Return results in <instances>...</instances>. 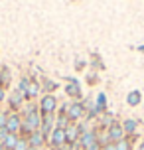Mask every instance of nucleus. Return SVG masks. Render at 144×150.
Wrapping results in <instances>:
<instances>
[{"label":"nucleus","instance_id":"nucleus-1","mask_svg":"<svg viewBox=\"0 0 144 150\" xmlns=\"http://www.w3.org/2000/svg\"><path fill=\"white\" fill-rule=\"evenodd\" d=\"M40 127H42V119H40V112L36 111V107L30 109V111H26V120L22 122V130L32 134V132L40 130Z\"/></svg>","mask_w":144,"mask_h":150},{"label":"nucleus","instance_id":"nucleus-2","mask_svg":"<svg viewBox=\"0 0 144 150\" xmlns=\"http://www.w3.org/2000/svg\"><path fill=\"white\" fill-rule=\"evenodd\" d=\"M65 144H67V138H65V128L55 127V128H53V132H52V146L57 150V148H63Z\"/></svg>","mask_w":144,"mask_h":150},{"label":"nucleus","instance_id":"nucleus-3","mask_svg":"<svg viewBox=\"0 0 144 150\" xmlns=\"http://www.w3.org/2000/svg\"><path fill=\"white\" fill-rule=\"evenodd\" d=\"M107 136H109V140H111V142H119V140H122V138H124L122 125H119V122H113V125L109 127V130H107Z\"/></svg>","mask_w":144,"mask_h":150},{"label":"nucleus","instance_id":"nucleus-4","mask_svg":"<svg viewBox=\"0 0 144 150\" xmlns=\"http://www.w3.org/2000/svg\"><path fill=\"white\" fill-rule=\"evenodd\" d=\"M6 130L10 132V134H18L20 130H22V119L18 117V115H10L6 120Z\"/></svg>","mask_w":144,"mask_h":150},{"label":"nucleus","instance_id":"nucleus-5","mask_svg":"<svg viewBox=\"0 0 144 150\" xmlns=\"http://www.w3.org/2000/svg\"><path fill=\"white\" fill-rule=\"evenodd\" d=\"M55 107H57V99L47 93L46 97L42 99V105H40V109H42V112H44V115H52V112L55 111Z\"/></svg>","mask_w":144,"mask_h":150},{"label":"nucleus","instance_id":"nucleus-6","mask_svg":"<svg viewBox=\"0 0 144 150\" xmlns=\"http://www.w3.org/2000/svg\"><path fill=\"white\" fill-rule=\"evenodd\" d=\"M85 130L81 127H77V125H71V127L65 128V138H67V144H75L77 142V138L83 134Z\"/></svg>","mask_w":144,"mask_h":150},{"label":"nucleus","instance_id":"nucleus-7","mask_svg":"<svg viewBox=\"0 0 144 150\" xmlns=\"http://www.w3.org/2000/svg\"><path fill=\"white\" fill-rule=\"evenodd\" d=\"M93 144H97V132H83L81 134V140H79V146L81 150H89Z\"/></svg>","mask_w":144,"mask_h":150},{"label":"nucleus","instance_id":"nucleus-8","mask_svg":"<svg viewBox=\"0 0 144 150\" xmlns=\"http://www.w3.org/2000/svg\"><path fill=\"white\" fill-rule=\"evenodd\" d=\"M83 115H85V109H83L81 103H73V105L67 109V119L69 120H79Z\"/></svg>","mask_w":144,"mask_h":150},{"label":"nucleus","instance_id":"nucleus-9","mask_svg":"<svg viewBox=\"0 0 144 150\" xmlns=\"http://www.w3.org/2000/svg\"><path fill=\"white\" fill-rule=\"evenodd\" d=\"M67 81L69 83L65 85V93L73 99H79L81 97V85H79V81H75V79H67Z\"/></svg>","mask_w":144,"mask_h":150},{"label":"nucleus","instance_id":"nucleus-10","mask_svg":"<svg viewBox=\"0 0 144 150\" xmlns=\"http://www.w3.org/2000/svg\"><path fill=\"white\" fill-rule=\"evenodd\" d=\"M40 130H42V134L46 136V138H47V134H49V132H53V120H52V115H44Z\"/></svg>","mask_w":144,"mask_h":150},{"label":"nucleus","instance_id":"nucleus-11","mask_svg":"<svg viewBox=\"0 0 144 150\" xmlns=\"http://www.w3.org/2000/svg\"><path fill=\"white\" fill-rule=\"evenodd\" d=\"M28 142H30V146H34V148H40L42 144L46 142V136L42 134V130H36V132L30 134V140H28Z\"/></svg>","mask_w":144,"mask_h":150},{"label":"nucleus","instance_id":"nucleus-12","mask_svg":"<svg viewBox=\"0 0 144 150\" xmlns=\"http://www.w3.org/2000/svg\"><path fill=\"white\" fill-rule=\"evenodd\" d=\"M18 140H20V138H18V134H8L6 140L2 142V146H4L6 150H14V146L18 144Z\"/></svg>","mask_w":144,"mask_h":150},{"label":"nucleus","instance_id":"nucleus-13","mask_svg":"<svg viewBox=\"0 0 144 150\" xmlns=\"http://www.w3.org/2000/svg\"><path fill=\"white\" fill-rule=\"evenodd\" d=\"M136 127H138V122L134 119H126L124 122H122V130H124V132H128V134H132V132L136 130Z\"/></svg>","mask_w":144,"mask_h":150},{"label":"nucleus","instance_id":"nucleus-14","mask_svg":"<svg viewBox=\"0 0 144 150\" xmlns=\"http://www.w3.org/2000/svg\"><path fill=\"white\" fill-rule=\"evenodd\" d=\"M38 91H40L38 81H30V85H28V91H26V97H28V99H34L36 95H38Z\"/></svg>","mask_w":144,"mask_h":150},{"label":"nucleus","instance_id":"nucleus-15","mask_svg":"<svg viewBox=\"0 0 144 150\" xmlns=\"http://www.w3.org/2000/svg\"><path fill=\"white\" fill-rule=\"evenodd\" d=\"M126 101H128L130 107H136L138 103H140V91H130L128 97H126Z\"/></svg>","mask_w":144,"mask_h":150},{"label":"nucleus","instance_id":"nucleus-16","mask_svg":"<svg viewBox=\"0 0 144 150\" xmlns=\"http://www.w3.org/2000/svg\"><path fill=\"white\" fill-rule=\"evenodd\" d=\"M24 97H26V95H24V93H20V91L16 89V91H14V95H12V99H10L12 107H20V105H22V101H24Z\"/></svg>","mask_w":144,"mask_h":150},{"label":"nucleus","instance_id":"nucleus-17","mask_svg":"<svg viewBox=\"0 0 144 150\" xmlns=\"http://www.w3.org/2000/svg\"><path fill=\"white\" fill-rule=\"evenodd\" d=\"M8 83H10V71L6 67H2V71H0V87L4 89Z\"/></svg>","mask_w":144,"mask_h":150},{"label":"nucleus","instance_id":"nucleus-18","mask_svg":"<svg viewBox=\"0 0 144 150\" xmlns=\"http://www.w3.org/2000/svg\"><path fill=\"white\" fill-rule=\"evenodd\" d=\"M105 105H107V97L103 95V93H101V95L97 97V103H95V111H93V112H101L103 109H105Z\"/></svg>","mask_w":144,"mask_h":150},{"label":"nucleus","instance_id":"nucleus-19","mask_svg":"<svg viewBox=\"0 0 144 150\" xmlns=\"http://www.w3.org/2000/svg\"><path fill=\"white\" fill-rule=\"evenodd\" d=\"M114 146H116V150H130V142L126 140V138H122V140H119V142H114Z\"/></svg>","mask_w":144,"mask_h":150},{"label":"nucleus","instance_id":"nucleus-20","mask_svg":"<svg viewBox=\"0 0 144 150\" xmlns=\"http://www.w3.org/2000/svg\"><path fill=\"white\" fill-rule=\"evenodd\" d=\"M28 148H30V142H28V140H24V138H20L18 144L14 146V150H28Z\"/></svg>","mask_w":144,"mask_h":150},{"label":"nucleus","instance_id":"nucleus-21","mask_svg":"<svg viewBox=\"0 0 144 150\" xmlns=\"http://www.w3.org/2000/svg\"><path fill=\"white\" fill-rule=\"evenodd\" d=\"M28 85H30V81H28V79H22V81H20V93H24V95H26V91H28Z\"/></svg>","mask_w":144,"mask_h":150},{"label":"nucleus","instance_id":"nucleus-22","mask_svg":"<svg viewBox=\"0 0 144 150\" xmlns=\"http://www.w3.org/2000/svg\"><path fill=\"white\" fill-rule=\"evenodd\" d=\"M101 150H116V146H114V142H109V144H105Z\"/></svg>","mask_w":144,"mask_h":150},{"label":"nucleus","instance_id":"nucleus-23","mask_svg":"<svg viewBox=\"0 0 144 150\" xmlns=\"http://www.w3.org/2000/svg\"><path fill=\"white\" fill-rule=\"evenodd\" d=\"M83 67H85V61H83V59H81V61L77 59V61H75V69H83Z\"/></svg>","mask_w":144,"mask_h":150},{"label":"nucleus","instance_id":"nucleus-24","mask_svg":"<svg viewBox=\"0 0 144 150\" xmlns=\"http://www.w3.org/2000/svg\"><path fill=\"white\" fill-rule=\"evenodd\" d=\"M55 87H57L55 83H46V89H47V91H49V89H55Z\"/></svg>","mask_w":144,"mask_h":150},{"label":"nucleus","instance_id":"nucleus-25","mask_svg":"<svg viewBox=\"0 0 144 150\" xmlns=\"http://www.w3.org/2000/svg\"><path fill=\"white\" fill-rule=\"evenodd\" d=\"M2 99H4V89L0 87V101H2Z\"/></svg>","mask_w":144,"mask_h":150},{"label":"nucleus","instance_id":"nucleus-26","mask_svg":"<svg viewBox=\"0 0 144 150\" xmlns=\"http://www.w3.org/2000/svg\"><path fill=\"white\" fill-rule=\"evenodd\" d=\"M138 150H144V142H142V144H140V148H138Z\"/></svg>","mask_w":144,"mask_h":150},{"label":"nucleus","instance_id":"nucleus-27","mask_svg":"<svg viewBox=\"0 0 144 150\" xmlns=\"http://www.w3.org/2000/svg\"><path fill=\"white\" fill-rule=\"evenodd\" d=\"M28 150H40V148H34V146H30V148H28Z\"/></svg>","mask_w":144,"mask_h":150},{"label":"nucleus","instance_id":"nucleus-28","mask_svg":"<svg viewBox=\"0 0 144 150\" xmlns=\"http://www.w3.org/2000/svg\"><path fill=\"white\" fill-rule=\"evenodd\" d=\"M0 71H2V65H0Z\"/></svg>","mask_w":144,"mask_h":150}]
</instances>
